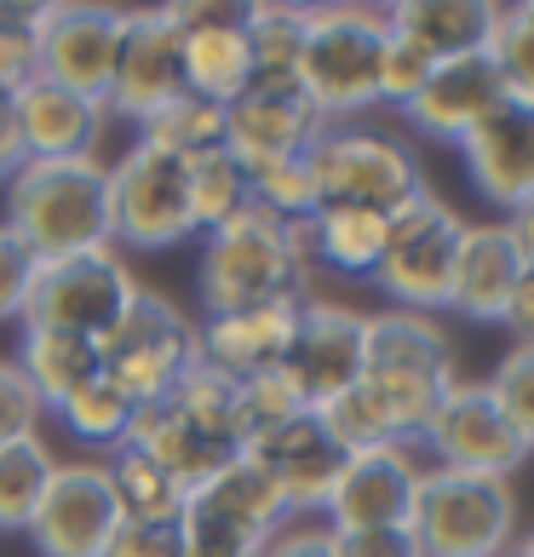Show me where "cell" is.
I'll return each instance as SVG.
<instances>
[{"label":"cell","instance_id":"cell-1","mask_svg":"<svg viewBox=\"0 0 534 557\" xmlns=\"http://www.w3.org/2000/svg\"><path fill=\"white\" fill-rule=\"evenodd\" d=\"M311 219L282 224L264 208L236 213L231 224L201 236L196 259V294L201 317H231L259 311V305H305L311 299Z\"/></svg>","mask_w":534,"mask_h":557},{"label":"cell","instance_id":"cell-2","mask_svg":"<svg viewBox=\"0 0 534 557\" xmlns=\"http://www.w3.org/2000/svg\"><path fill=\"white\" fill-rule=\"evenodd\" d=\"M7 231L47 259H80L115 247L110 219V161L80 156V161H24L7 178Z\"/></svg>","mask_w":534,"mask_h":557},{"label":"cell","instance_id":"cell-3","mask_svg":"<svg viewBox=\"0 0 534 557\" xmlns=\"http://www.w3.org/2000/svg\"><path fill=\"white\" fill-rule=\"evenodd\" d=\"M455 345H448L437 317L420 311H374L368 317V350H362V391L380 403L397 443H420L437 403L455 385Z\"/></svg>","mask_w":534,"mask_h":557},{"label":"cell","instance_id":"cell-4","mask_svg":"<svg viewBox=\"0 0 534 557\" xmlns=\"http://www.w3.org/2000/svg\"><path fill=\"white\" fill-rule=\"evenodd\" d=\"M380 7H305V47H299V87L327 127L380 110V58H385Z\"/></svg>","mask_w":534,"mask_h":557},{"label":"cell","instance_id":"cell-5","mask_svg":"<svg viewBox=\"0 0 534 557\" xmlns=\"http://www.w3.org/2000/svg\"><path fill=\"white\" fill-rule=\"evenodd\" d=\"M305 161H311V178H316V208H362V213L397 219L431 190L420 156L402 138L362 127V121L322 127Z\"/></svg>","mask_w":534,"mask_h":557},{"label":"cell","instance_id":"cell-6","mask_svg":"<svg viewBox=\"0 0 534 557\" xmlns=\"http://www.w3.org/2000/svg\"><path fill=\"white\" fill-rule=\"evenodd\" d=\"M408 529L420 541V557H511L518 552V500L500 478L425 466Z\"/></svg>","mask_w":534,"mask_h":557},{"label":"cell","instance_id":"cell-7","mask_svg":"<svg viewBox=\"0 0 534 557\" xmlns=\"http://www.w3.org/2000/svg\"><path fill=\"white\" fill-rule=\"evenodd\" d=\"M196 362H201L196 322L184 317L167 294H150V287H138L127 317L98 339V368H104V380L121 397H133L138 408L167 397Z\"/></svg>","mask_w":534,"mask_h":557},{"label":"cell","instance_id":"cell-8","mask_svg":"<svg viewBox=\"0 0 534 557\" xmlns=\"http://www.w3.org/2000/svg\"><path fill=\"white\" fill-rule=\"evenodd\" d=\"M465 219L448 208L437 190H425L414 208H402L385 236V259L374 271V287L392 299V311H443L455 294V264H460Z\"/></svg>","mask_w":534,"mask_h":557},{"label":"cell","instance_id":"cell-9","mask_svg":"<svg viewBox=\"0 0 534 557\" xmlns=\"http://www.w3.org/2000/svg\"><path fill=\"white\" fill-rule=\"evenodd\" d=\"M110 219H115V247H133V253L184 247L196 236L190 161L150 150V144H133L110 168Z\"/></svg>","mask_w":534,"mask_h":557},{"label":"cell","instance_id":"cell-10","mask_svg":"<svg viewBox=\"0 0 534 557\" xmlns=\"http://www.w3.org/2000/svg\"><path fill=\"white\" fill-rule=\"evenodd\" d=\"M133 299H138V276L127 271V259L115 247L80 253V259H47L35 271L24 327H52V334H75L98 345L127 317Z\"/></svg>","mask_w":534,"mask_h":557},{"label":"cell","instance_id":"cell-11","mask_svg":"<svg viewBox=\"0 0 534 557\" xmlns=\"http://www.w3.org/2000/svg\"><path fill=\"white\" fill-rule=\"evenodd\" d=\"M121 24L127 7H98V0H40L35 7V40H40V75L70 92H87L104 104Z\"/></svg>","mask_w":534,"mask_h":557},{"label":"cell","instance_id":"cell-12","mask_svg":"<svg viewBox=\"0 0 534 557\" xmlns=\"http://www.w3.org/2000/svg\"><path fill=\"white\" fill-rule=\"evenodd\" d=\"M167 24L178 29V70L184 92L208 98V104L231 110L241 92L253 87V47H248V7H219V0H173Z\"/></svg>","mask_w":534,"mask_h":557},{"label":"cell","instance_id":"cell-13","mask_svg":"<svg viewBox=\"0 0 534 557\" xmlns=\"http://www.w3.org/2000/svg\"><path fill=\"white\" fill-rule=\"evenodd\" d=\"M327 121L305 98L299 75H253V87L224 110V150L241 173H259L271 161H294L316 144Z\"/></svg>","mask_w":534,"mask_h":557},{"label":"cell","instance_id":"cell-14","mask_svg":"<svg viewBox=\"0 0 534 557\" xmlns=\"http://www.w3.org/2000/svg\"><path fill=\"white\" fill-rule=\"evenodd\" d=\"M420 443L437 454V466L471 471V478H500V483L529 460L523 437H518V431H511V420L500 414L495 391H488V385H471V380L448 385V397L437 403V414H431V425L420 431Z\"/></svg>","mask_w":534,"mask_h":557},{"label":"cell","instance_id":"cell-15","mask_svg":"<svg viewBox=\"0 0 534 557\" xmlns=\"http://www.w3.org/2000/svg\"><path fill=\"white\" fill-rule=\"evenodd\" d=\"M115 523L121 511H115L104 460H58L24 534L40 557H104Z\"/></svg>","mask_w":534,"mask_h":557},{"label":"cell","instance_id":"cell-16","mask_svg":"<svg viewBox=\"0 0 534 557\" xmlns=\"http://www.w3.org/2000/svg\"><path fill=\"white\" fill-rule=\"evenodd\" d=\"M362 350H368V317L334 299H305L294 350H287V374L311 408H327L362 380Z\"/></svg>","mask_w":534,"mask_h":557},{"label":"cell","instance_id":"cell-17","mask_svg":"<svg viewBox=\"0 0 534 557\" xmlns=\"http://www.w3.org/2000/svg\"><path fill=\"white\" fill-rule=\"evenodd\" d=\"M420 471L425 466L414 460L408 443L345 454V471H339V483L322 506L327 529H397V523H408L414 518Z\"/></svg>","mask_w":534,"mask_h":557},{"label":"cell","instance_id":"cell-18","mask_svg":"<svg viewBox=\"0 0 534 557\" xmlns=\"http://www.w3.org/2000/svg\"><path fill=\"white\" fill-rule=\"evenodd\" d=\"M178 92H184V70H178V29L167 24V12H161V7L127 12L104 110L115 121H133V127H138L144 115L161 110Z\"/></svg>","mask_w":534,"mask_h":557},{"label":"cell","instance_id":"cell-19","mask_svg":"<svg viewBox=\"0 0 534 557\" xmlns=\"http://www.w3.org/2000/svg\"><path fill=\"white\" fill-rule=\"evenodd\" d=\"M282 523H294L282 488L264 478L259 460H248V454L224 460L190 494V511H184V529L190 534H219V541H241V546H264Z\"/></svg>","mask_w":534,"mask_h":557},{"label":"cell","instance_id":"cell-20","mask_svg":"<svg viewBox=\"0 0 534 557\" xmlns=\"http://www.w3.org/2000/svg\"><path fill=\"white\" fill-rule=\"evenodd\" d=\"M241 454L259 460V471L282 488L287 518H311V511H322L327 494H334V483H339V471H345V448L327 437L316 408H305L299 420L264 431V437L248 443Z\"/></svg>","mask_w":534,"mask_h":557},{"label":"cell","instance_id":"cell-21","mask_svg":"<svg viewBox=\"0 0 534 557\" xmlns=\"http://www.w3.org/2000/svg\"><path fill=\"white\" fill-rule=\"evenodd\" d=\"M12 121H17L24 161H80V156H98L110 110L87 92H70L58 81L35 75L12 92Z\"/></svg>","mask_w":534,"mask_h":557},{"label":"cell","instance_id":"cell-22","mask_svg":"<svg viewBox=\"0 0 534 557\" xmlns=\"http://www.w3.org/2000/svg\"><path fill=\"white\" fill-rule=\"evenodd\" d=\"M500 104H506V81L495 70V58L471 52V58H448V64L431 70L425 92L402 110V121L414 133L437 138V144H455V150H460V144L477 133Z\"/></svg>","mask_w":534,"mask_h":557},{"label":"cell","instance_id":"cell-23","mask_svg":"<svg viewBox=\"0 0 534 557\" xmlns=\"http://www.w3.org/2000/svg\"><path fill=\"white\" fill-rule=\"evenodd\" d=\"M460 161H465V173H471V184H477V196L488 208H500L506 219L518 208H529L534 201V104L506 98V104L460 144Z\"/></svg>","mask_w":534,"mask_h":557},{"label":"cell","instance_id":"cell-24","mask_svg":"<svg viewBox=\"0 0 534 557\" xmlns=\"http://www.w3.org/2000/svg\"><path fill=\"white\" fill-rule=\"evenodd\" d=\"M299 305H259V311H231V317H201L196 345L201 368H213L224 380H248L264 368H282L294 350Z\"/></svg>","mask_w":534,"mask_h":557},{"label":"cell","instance_id":"cell-25","mask_svg":"<svg viewBox=\"0 0 534 557\" xmlns=\"http://www.w3.org/2000/svg\"><path fill=\"white\" fill-rule=\"evenodd\" d=\"M121 448H138L144 460H156L161 471H167V478H178L190 494L208 483L224 460H236V454H241V448H231L224 437H213V431H201L173 397L144 403L138 414H133L127 443H121Z\"/></svg>","mask_w":534,"mask_h":557},{"label":"cell","instance_id":"cell-26","mask_svg":"<svg viewBox=\"0 0 534 557\" xmlns=\"http://www.w3.org/2000/svg\"><path fill=\"white\" fill-rule=\"evenodd\" d=\"M523 276L518 242H511L506 219H483L465 224L460 242V264H455V294H448V311H460L471 322H500L511 287Z\"/></svg>","mask_w":534,"mask_h":557},{"label":"cell","instance_id":"cell-27","mask_svg":"<svg viewBox=\"0 0 534 557\" xmlns=\"http://www.w3.org/2000/svg\"><path fill=\"white\" fill-rule=\"evenodd\" d=\"M495 17L500 7H488V0H402V7H385V24L408 40H420L437 64L488 52Z\"/></svg>","mask_w":534,"mask_h":557},{"label":"cell","instance_id":"cell-28","mask_svg":"<svg viewBox=\"0 0 534 557\" xmlns=\"http://www.w3.org/2000/svg\"><path fill=\"white\" fill-rule=\"evenodd\" d=\"M311 264L351 282H374L380 259H385V236H392V219L362 213V208H316L311 213Z\"/></svg>","mask_w":534,"mask_h":557},{"label":"cell","instance_id":"cell-29","mask_svg":"<svg viewBox=\"0 0 534 557\" xmlns=\"http://www.w3.org/2000/svg\"><path fill=\"white\" fill-rule=\"evenodd\" d=\"M110 494L121 523H150V529H184V511H190V488L178 478H167L156 460H144L138 448H115L110 460Z\"/></svg>","mask_w":534,"mask_h":557},{"label":"cell","instance_id":"cell-30","mask_svg":"<svg viewBox=\"0 0 534 557\" xmlns=\"http://www.w3.org/2000/svg\"><path fill=\"white\" fill-rule=\"evenodd\" d=\"M17 368H24V380L35 385V397L58 408L70 403L80 385H92L104 368H98V345L92 339H75V334H52V327H24V339H17Z\"/></svg>","mask_w":534,"mask_h":557},{"label":"cell","instance_id":"cell-31","mask_svg":"<svg viewBox=\"0 0 534 557\" xmlns=\"http://www.w3.org/2000/svg\"><path fill=\"white\" fill-rule=\"evenodd\" d=\"M138 144H150V150H167L178 161H196L208 150H224V110L208 104V98L196 92H178L167 98L161 110H150L138 121Z\"/></svg>","mask_w":534,"mask_h":557},{"label":"cell","instance_id":"cell-32","mask_svg":"<svg viewBox=\"0 0 534 557\" xmlns=\"http://www.w3.org/2000/svg\"><path fill=\"white\" fill-rule=\"evenodd\" d=\"M58 471V454L40 443V437H17V443H0V534H24L40 494H47Z\"/></svg>","mask_w":534,"mask_h":557},{"label":"cell","instance_id":"cell-33","mask_svg":"<svg viewBox=\"0 0 534 557\" xmlns=\"http://www.w3.org/2000/svg\"><path fill=\"white\" fill-rule=\"evenodd\" d=\"M253 208V184L248 173L231 161V150H208L190 161V219H196V236L231 224L236 213Z\"/></svg>","mask_w":534,"mask_h":557},{"label":"cell","instance_id":"cell-34","mask_svg":"<svg viewBox=\"0 0 534 557\" xmlns=\"http://www.w3.org/2000/svg\"><path fill=\"white\" fill-rule=\"evenodd\" d=\"M58 420H64V431L75 443H92V448H121L127 443V425H133V414H138V403L133 397H121V391L98 374L92 385H80L70 403H58L52 408Z\"/></svg>","mask_w":534,"mask_h":557},{"label":"cell","instance_id":"cell-35","mask_svg":"<svg viewBox=\"0 0 534 557\" xmlns=\"http://www.w3.org/2000/svg\"><path fill=\"white\" fill-rule=\"evenodd\" d=\"M305 408H311V403L299 397V385H294L287 368H264V374L236 380V437H241V448L259 443L264 431L299 420Z\"/></svg>","mask_w":534,"mask_h":557},{"label":"cell","instance_id":"cell-36","mask_svg":"<svg viewBox=\"0 0 534 557\" xmlns=\"http://www.w3.org/2000/svg\"><path fill=\"white\" fill-rule=\"evenodd\" d=\"M241 29H248V47H253V75H299L305 7H287V0H253Z\"/></svg>","mask_w":534,"mask_h":557},{"label":"cell","instance_id":"cell-37","mask_svg":"<svg viewBox=\"0 0 534 557\" xmlns=\"http://www.w3.org/2000/svg\"><path fill=\"white\" fill-rule=\"evenodd\" d=\"M488 58L506 81V98L534 104V0L523 7H500L495 35H488Z\"/></svg>","mask_w":534,"mask_h":557},{"label":"cell","instance_id":"cell-38","mask_svg":"<svg viewBox=\"0 0 534 557\" xmlns=\"http://www.w3.org/2000/svg\"><path fill=\"white\" fill-rule=\"evenodd\" d=\"M167 397L190 414L201 431H213V437H224L231 448H241V437H236V380H224V374H213V368H190Z\"/></svg>","mask_w":534,"mask_h":557},{"label":"cell","instance_id":"cell-39","mask_svg":"<svg viewBox=\"0 0 534 557\" xmlns=\"http://www.w3.org/2000/svg\"><path fill=\"white\" fill-rule=\"evenodd\" d=\"M253 184V208H264L282 224H299L316 213V178H311V161L294 156V161H271V168L248 173Z\"/></svg>","mask_w":534,"mask_h":557},{"label":"cell","instance_id":"cell-40","mask_svg":"<svg viewBox=\"0 0 534 557\" xmlns=\"http://www.w3.org/2000/svg\"><path fill=\"white\" fill-rule=\"evenodd\" d=\"M431 70H437V58H431L420 40H408V35L392 29V35H385V58H380V104L402 115L425 92Z\"/></svg>","mask_w":534,"mask_h":557},{"label":"cell","instance_id":"cell-41","mask_svg":"<svg viewBox=\"0 0 534 557\" xmlns=\"http://www.w3.org/2000/svg\"><path fill=\"white\" fill-rule=\"evenodd\" d=\"M483 385L495 391L500 414L511 420V431H518L523 448L534 454V345H511L500 357V368Z\"/></svg>","mask_w":534,"mask_h":557},{"label":"cell","instance_id":"cell-42","mask_svg":"<svg viewBox=\"0 0 534 557\" xmlns=\"http://www.w3.org/2000/svg\"><path fill=\"white\" fill-rule=\"evenodd\" d=\"M40 75V40H35V7H7L0 0V92H17Z\"/></svg>","mask_w":534,"mask_h":557},{"label":"cell","instance_id":"cell-43","mask_svg":"<svg viewBox=\"0 0 534 557\" xmlns=\"http://www.w3.org/2000/svg\"><path fill=\"white\" fill-rule=\"evenodd\" d=\"M40 414H47V403L35 397L24 368H17L12 357H0V443L40 437Z\"/></svg>","mask_w":534,"mask_h":557},{"label":"cell","instance_id":"cell-44","mask_svg":"<svg viewBox=\"0 0 534 557\" xmlns=\"http://www.w3.org/2000/svg\"><path fill=\"white\" fill-rule=\"evenodd\" d=\"M35 271H40V259L7 231V224H0V322H24Z\"/></svg>","mask_w":534,"mask_h":557},{"label":"cell","instance_id":"cell-45","mask_svg":"<svg viewBox=\"0 0 534 557\" xmlns=\"http://www.w3.org/2000/svg\"><path fill=\"white\" fill-rule=\"evenodd\" d=\"M334 541V557H420L414 529L397 523V529H327Z\"/></svg>","mask_w":534,"mask_h":557},{"label":"cell","instance_id":"cell-46","mask_svg":"<svg viewBox=\"0 0 534 557\" xmlns=\"http://www.w3.org/2000/svg\"><path fill=\"white\" fill-rule=\"evenodd\" d=\"M104 557H184V529H150V523H115Z\"/></svg>","mask_w":534,"mask_h":557},{"label":"cell","instance_id":"cell-47","mask_svg":"<svg viewBox=\"0 0 534 557\" xmlns=\"http://www.w3.org/2000/svg\"><path fill=\"white\" fill-rule=\"evenodd\" d=\"M259 557H334V541H327V523H282L259 546Z\"/></svg>","mask_w":534,"mask_h":557},{"label":"cell","instance_id":"cell-48","mask_svg":"<svg viewBox=\"0 0 534 557\" xmlns=\"http://www.w3.org/2000/svg\"><path fill=\"white\" fill-rule=\"evenodd\" d=\"M500 327L518 345H534V276L523 271L518 287H511V299H506V311H500Z\"/></svg>","mask_w":534,"mask_h":557},{"label":"cell","instance_id":"cell-49","mask_svg":"<svg viewBox=\"0 0 534 557\" xmlns=\"http://www.w3.org/2000/svg\"><path fill=\"white\" fill-rule=\"evenodd\" d=\"M24 168V144H17V121H12V98L0 92V190H7V178Z\"/></svg>","mask_w":534,"mask_h":557},{"label":"cell","instance_id":"cell-50","mask_svg":"<svg viewBox=\"0 0 534 557\" xmlns=\"http://www.w3.org/2000/svg\"><path fill=\"white\" fill-rule=\"evenodd\" d=\"M184 557H259V546H241V541H219V534H190V529H184Z\"/></svg>","mask_w":534,"mask_h":557},{"label":"cell","instance_id":"cell-51","mask_svg":"<svg viewBox=\"0 0 534 557\" xmlns=\"http://www.w3.org/2000/svg\"><path fill=\"white\" fill-rule=\"evenodd\" d=\"M506 231H511V242H518V259H523V271L534 276V201L506 219Z\"/></svg>","mask_w":534,"mask_h":557},{"label":"cell","instance_id":"cell-52","mask_svg":"<svg viewBox=\"0 0 534 557\" xmlns=\"http://www.w3.org/2000/svg\"><path fill=\"white\" fill-rule=\"evenodd\" d=\"M511 557H534V529H529L523 541H518V552H511Z\"/></svg>","mask_w":534,"mask_h":557}]
</instances>
